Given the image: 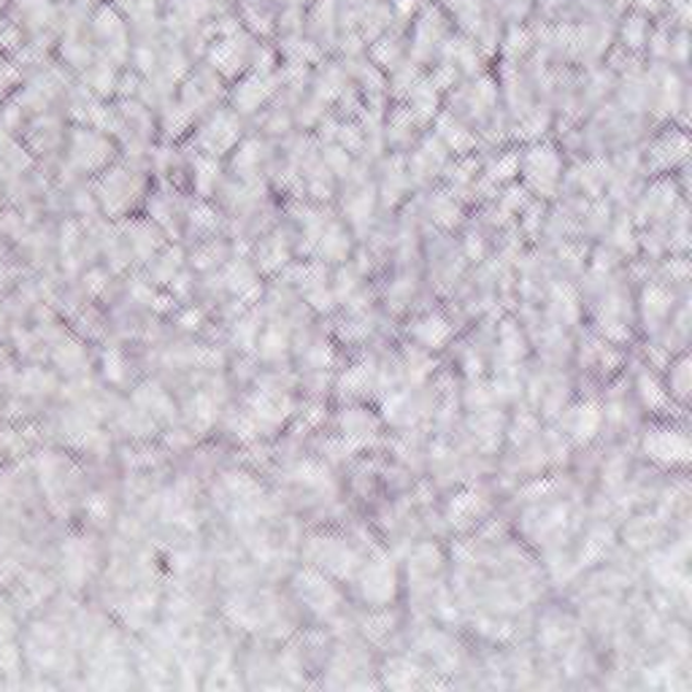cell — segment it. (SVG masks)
<instances>
[{"instance_id": "obj_1", "label": "cell", "mask_w": 692, "mask_h": 692, "mask_svg": "<svg viewBox=\"0 0 692 692\" xmlns=\"http://www.w3.org/2000/svg\"><path fill=\"white\" fill-rule=\"evenodd\" d=\"M646 451L652 460L662 462V466H677V462H688L690 444L677 431H652L646 436Z\"/></svg>"}, {"instance_id": "obj_2", "label": "cell", "mask_w": 692, "mask_h": 692, "mask_svg": "<svg viewBox=\"0 0 692 692\" xmlns=\"http://www.w3.org/2000/svg\"><path fill=\"white\" fill-rule=\"evenodd\" d=\"M598 420H600V414H598V409H595V406H582L579 414H576V425H574L576 436L590 438L595 427H598Z\"/></svg>"}, {"instance_id": "obj_3", "label": "cell", "mask_w": 692, "mask_h": 692, "mask_svg": "<svg viewBox=\"0 0 692 692\" xmlns=\"http://www.w3.org/2000/svg\"><path fill=\"white\" fill-rule=\"evenodd\" d=\"M417 333H420V339L425 341L427 347H438L446 336H449V328H446V322H442V319H427Z\"/></svg>"}, {"instance_id": "obj_4", "label": "cell", "mask_w": 692, "mask_h": 692, "mask_svg": "<svg viewBox=\"0 0 692 692\" xmlns=\"http://www.w3.org/2000/svg\"><path fill=\"white\" fill-rule=\"evenodd\" d=\"M638 392H642L644 406H649V409H657L660 403H666V392L657 387V382L652 379V376L644 374L642 379H638Z\"/></svg>"}, {"instance_id": "obj_5", "label": "cell", "mask_w": 692, "mask_h": 692, "mask_svg": "<svg viewBox=\"0 0 692 692\" xmlns=\"http://www.w3.org/2000/svg\"><path fill=\"white\" fill-rule=\"evenodd\" d=\"M688 387H690V382H688V360H682V363L677 365V387H673V390H677V396H688Z\"/></svg>"}]
</instances>
